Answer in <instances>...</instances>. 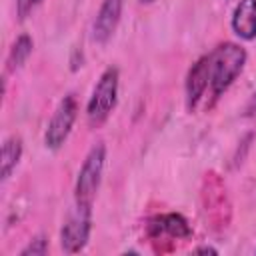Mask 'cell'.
I'll return each mask as SVG.
<instances>
[{"label":"cell","instance_id":"1","mask_svg":"<svg viewBox=\"0 0 256 256\" xmlns=\"http://www.w3.org/2000/svg\"><path fill=\"white\" fill-rule=\"evenodd\" d=\"M246 50L236 42H222L210 52V86L206 108H212L218 98L232 86L246 64Z\"/></svg>","mask_w":256,"mask_h":256},{"label":"cell","instance_id":"2","mask_svg":"<svg viewBox=\"0 0 256 256\" xmlns=\"http://www.w3.org/2000/svg\"><path fill=\"white\" fill-rule=\"evenodd\" d=\"M200 210L206 226L214 232H222L230 226L232 220V202L224 178L208 170L200 182Z\"/></svg>","mask_w":256,"mask_h":256},{"label":"cell","instance_id":"3","mask_svg":"<svg viewBox=\"0 0 256 256\" xmlns=\"http://www.w3.org/2000/svg\"><path fill=\"white\" fill-rule=\"evenodd\" d=\"M146 238L156 254H166L172 252L178 242L192 238V228L178 212L156 214L146 224Z\"/></svg>","mask_w":256,"mask_h":256},{"label":"cell","instance_id":"4","mask_svg":"<svg viewBox=\"0 0 256 256\" xmlns=\"http://www.w3.org/2000/svg\"><path fill=\"white\" fill-rule=\"evenodd\" d=\"M118 84H120V72L116 66H108L94 90L92 96L86 104V120L90 124V128H100L112 114V110L116 108V100H118Z\"/></svg>","mask_w":256,"mask_h":256},{"label":"cell","instance_id":"5","mask_svg":"<svg viewBox=\"0 0 256 256\" xmlns=\"http://www.w3.org/2000/svg\"><path fill=\"white\" fill-rule=\"evenodd\" d=\"M104 162H106V146L100 142V144L90 148V152L86 154V158L78 170L76 184H74L76 204H84V206L94 204L96 192L100 188L102 172H104Z\"/></svg>","mask_w":256,"mask_h":256},{"label":"cell","instance_id":"6","mask_svg":"<svg viewBox=\"0 0 256 256\" xmlns=\"http://www.w3.org/2000/svg\"><path fill=\"white\" fill-rule=\"evenodd\" d=\"M90 230H92V206L74 204V210L68 214L60 230L62 250L68 254H76L84 250L90 238Z\"/></svg>","mask_w":256,"mask_h":256},{"label":"cell","instance_id":"7","mask_svg":"<svg viewBox=\"0 0 256 256\" xmlns=\"http://www.w3.org/2000/svg\"><path fill=\"white\" fill-rule=\"evenodd\" d=\"M76 118H78V100L74 98V94H68L58 102V106L52 112V118L46 126L44 144L48 150H60L64 146L66 138L72 132Z\"/></svg>","mask_w":256,"mask_h":256},{"label":"cell","instance_id":"8","mask_svg":"<svg viewBox=\"0 0 256 256\" xmlns=\"http://www.w3.org/2000/svg\"><path fill=\"white\" fill-rule=\"evenodd\" d=\"M210 86V54L200 56L188 70L184 90H186V108L190 112L196 110L200 100L206 96Z\"/></svg>","mask_w":256,"mask_h":256},{"label":"cell","instance_id":"9","mask_svg":"<svg viewBox=\"0 0 256 256\" xmlns=\"http://www.w3.org/2000/svg\"><path fill=\"white\" fill-rule=\"evenodd\" d=\"M122 8H124V0H102L94 24H92V38L98 44H104L112 38V34L118 28L120 16H122Z\"/></svg>","mask_w":256,"mask_h":256},{"label":"cell","instance_id":"10","mask_svg":"<svg viewBox=\"0 0 256 256\" xmlns=\"http://www.w3.org/2000/svg\"><path fill=\"white\" fill-rule=\"evenodd\" d=\"M230 26L238 38L254 40L256 38V0H238L232 12Z\"/></svg>","mask_w":256,"mask_h":256},{"label":"cell","instance_id":"11","mask_svg":"<svg viewBox=\"0 0 256 256\" xmlns=\"http://www.w3.org/2000/svg\"><path fill=\"white\" fill-rule=\"evenodd\" d=\"M20 158H22V138L12 134L2 144V154H0V180L2 182H6L12 176Z\"/></svg>","mask_w":256,"mask_h":256},{"label":"cell","instance_id":"12","mask_svg":"<svg viewBox=\"0 0 256 256\" xmlns=\"http://www.w3.org/2000/svg\"><path fill=\"white\" fill-rule=\"evenodd\" d=\"M32 48H34V42L28 34H20L10 50H8V56H6V74H12L16 70H20L24 66V62L28 60V56L32 54Z\"/></svg>","mask_w":256,"mask_h":256},{"label":"cell","instance_id":"13","mask_svg":"<svg viewBox=\"0 0 256 256\" xmlns=\"http://www.w3.org/2000/svg\"><path fill=\"white\" fill-rule=\"evenodd\" d=\"M48 252V240L46 236H36L32 238L22 250H20V256H44Z\"/></svg>","mask_w":256,"mask_h":256},{"label":"cell","instance_id":"14","mask_svg":"<svg viewBox=\"0 0 256 256\" xmlns=\"http://www.w3.org/2000/svg\"><path fill=\"white\" fill-rule=\"evenodd\" d=\"M42 0H16V16H18V20H26L36 10V6Z\"/></svg>","mask_w":256,"mask_h":256},{"label":"cell","instance_id":"15","mask_svg":"<svg viewBox=\"0 0 256 256\" xmlns=\"http://www.w3.org/2000/svg\"><path fill=\"white\" fill-rule=\"evenodd\" d=\"M196 254H216V250L210 246H202V248H196Z\"/></svg>","mask_w":256,"mask_h":256},{"label":"cell","instance_id":"16","mask_svg":"<svg viewBox=\"0 0 256 256\" xmlns=\"http://www.w3.org/2000/svg\"><path fill=\"white\" fill-rule=\"evenodd\" d=\"M140 2H142V4H152L154 0H140Z\"/></svg>","mask_w":256,"mask_h":256}]
</instances>
